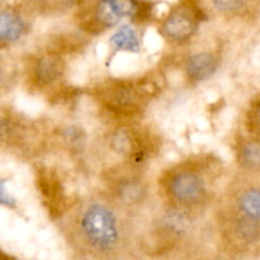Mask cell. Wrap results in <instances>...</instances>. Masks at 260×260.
Listing matches in <instances>:
<instances>
[{"label": "cell", "mask_w": 260, "mask_h": 260, "mask_svg": "<svg viewBox=\"0 0 260 260\" xmlns=\"http://www.w3.org/2000/svg\"><path fill=\"white\" fill-rule=\"evenodd\" d=\"M79 239L98 254H109L119 248L122 226L116 210L104 201H90L78 218Z\"/></svg>", "instance_id": "obj_1"}, {"label": "cell", "mask_w": 260, "mask_h": 260, "mask_svg": "<svg viewBox=\"0 0 260 260\" xmlns=\"http://www.w3.org/2000/svg\"><path fill=\"white\" fill-rule=\"evenodd\" d=\"M168 200L178 210L201 207L208 197V182L197 167H183L168 170L161 179Z\"/></svg>", "instance_id": "obj_2"}, {"label": "cell", "mask_w": 260, "mask_h": 260, "mask_svg": "<svg viewBox=\"0 0 260 260\" xmlns=\"http://www.w3.org/2000/svg\"><path fill=\"white\" fill-rule=\"evenodd\" d=\"M150 9L151 7L141 0H95L84 25L91 32H103L116 27L124 19L144 22L151 14Z\"/></svg>", "instance_id": "obj_3"}, {"label": "cell", "mask_w": 260, "mask_h": 260, "mask_svg": "<svg viewBox=\"0 0 260 260\" xmlns=\"http://www.w3.org/2000/svg\"><path fill=\"white\" fill-rule=\"evenodd\" d=\"M151 84L114 80L104 84L96 90V96L106 109L117 116H132L141 109L145 99L154 91Z\"/></svg>", "instance_id": "obj_4"}, {"label": "cell", "mask_w": 260, "mask_h": 260, "mask_svg": "<svg viewBox=\"0 0 260 260\" xmlns=\"http://www.w3.org/2000/svg\"><path fill=\"white\" fill-rule=\"evenodd\" d=\"M203 10L196 0H182L159 23V33L172 45H183L197 33Z\"/></svg>", "instance_id": "obj_5"}, {"label": "cell", "mask_w": 260, "mask_h": 260, "mask_svg": "<svg viewBox=\"0 0 260 260\" xmlns=\"http://www.w3.org/2000/svg\"><path fill=\"white\" fill-rule=\"evenodd\" d=\"M27 79L36 89H47L63 78L65 61L56 51H46L30 58Z\"/></svg>", "instance_id": "obj_6"}, {"label": "cell", "mask_w": 260, "mask_h": 260, "mask_svg": "<svg viewBox=\"0 0 260 260\" xmlns=\"http://www.w3.org/2000/svg\"><path fill=\"white\" fill-rule=\"evenodd\" d=\"M30 20L23 8L0 3V50L17 45L28 35Z\"/></svg>", "instance_id": "obj_7"}, {"label": "cell", "mask_w": 260, "mask_h": 260, "mask_svg": "<svg viewBox=\"0 0 260 260\" xmlns=\"http://www.w3.org/2000/svg\"><path fill=\"white\" fill-rule=\"evenodd\" d=\"M111 192L114 201L126 210L141 207L149 198L147 183L139 175L124 174L112 182Z\"/></svg>", "instance_id": "obj_8"}, {"label": "cell", "mask_w": 260, "mask_h": 260, "mask_svg": "<svg viewBox=\"0 0 260 260\" xmlns=\"http://www.w3.org/2000/svg\"><path fill=\"white\" fill-rule=\"evenodd\" d=\"M220 58L211 51H200L187 57L184 62L185 78L193 84L203 83L212 78L218 70Z\"/></svg>", "instance_id": "obj_9"}, {"label": "cell", "mask_w": 260, "mask_h": 260, "mask_svg": "<svg viewBox=\"0 0 260 260\" xmlns=\"http://www.w3.org/2000/svg\"><path fill=\"white\" fill-rule=\"evenodd\" d=\"M234 206L239 220L260 223V184L248 185L238 190Z\"/></svg>", "instance_id": "obj_10"}, {"label": "cell", "mask_w": 260, "mask_h": 260, "mask_svg": "<svg viewBox=\"0 0 260 260\" xmlns=\"http://www.w3.org/2000/svg\"><path fill=\"white\" fill-rule=\"evenodd\" d=\"M108 45L111 56H116L118 52L137 53L141 51V38L136 28L123 24L111 36Z\"/></svg>", "instance_id": "obj_11"}, {"label": "cell", "mask_w": 260, "mask_h": 260, "mask_svg": "<svg viewBox=\"0 0 260 260\" xmlns=\"http://www.w3.org/2000/svg\"><path fill=\"white\" fill-rule=\"evenodd\" d=\"M236 160L244 170L260 174V140L243 139L236 147Z\"/></svg>", "instance_id": "obj_12"}, {"label": "cell", "mask_w": 260, "mask_h": 260, "mask_svg": "<svg viewBox=\"0 0 260 260\" xmlns=\"http://www.w3.org/2000/svg\"><path fill=\"white\" fill-rule=\"evenodd\" d=\"M17 78L18 70L14 61L0 53V99L4 98L12 90Z\"/></svg>", "instance_id": "obj_13"}, {"label": "cell", "mask_w": 260, "mask_h": 260, "mask_svg": "<svg viewBox=\"0 0 260 260\" xmlns=\"http://www.w3.org/2000/svg\"><path fill=\"white\" fill-rule=\"evenodd\" d=\"M215 9L226 15H235L245 9L249 0H211Z\"/></svg>", "instance_id": "obj_14"}, {"label": "cell", "mask_w": 260, "mask_h": 260, "mask_svg": "<svg viewBox=\"0 0 260 260\" xmlns=\"http://www.w3.org/2000/svg\"><path fill=\"white\" fill-rule=\"evenodd\" d=\"M248 126L249 131L253 134V137L260 140V96L256 98L253 106L250 107L248 116Z\"/></svg>", "instance_id": "obj_15"}, {"label": "cell", "mask_w": 260, "mask_h": 260, "mask_svg": "<svg viewBox=\"0 0 260 260\" xmlns=\"http://www.w3.org/2000/svg\"><path fill=\"white\" fill-rule=\"evenodd\" d=\"M0 206L10 210L17 208V201L7 190V179H0Z\"/></svg>", "instance_id": "obj_16"}, {"label": "cell", "mask_w": 260, "mask_h": 260, "mask_svg": "<svg viewBox=\"0 0 260 260\" xmlns=\"http://www.w3.org/2000/svg\"><path fill=\"white\" fill-rule=\"evenodd\" d=\"M2 258H9V256H8L7 254H4L2 250H0V259H2Z\"/></svg>", "instance_id": "obj_17"}]
</instances>
